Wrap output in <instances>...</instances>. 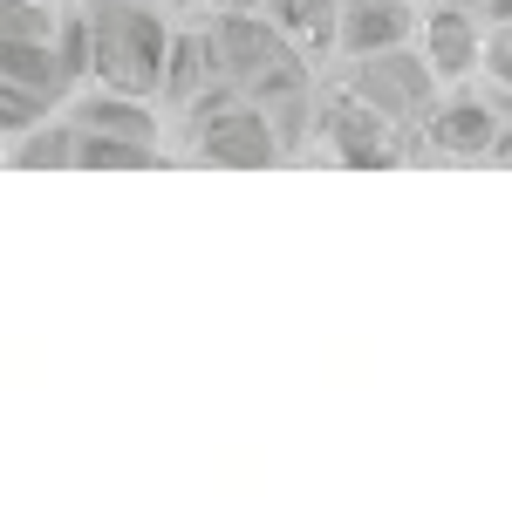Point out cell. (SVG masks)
Returning a JSON list of instances; mask_svg holds the SVG:
<instances>
[{
  "mask_svg": "<svg viewBox=\"0 0 512 512\" xmlns=\"http://www.w3.org/2000/svg\"><path fill=\"white\" fill-rule=\"evenodd\" d=\"M342 89L362 96L376 117H390L396 130H417L431 117V103L444 96V82H437V69L424 62L417 41H396V48H376V55H349Z\"/></svg>",
  "mask_w": 512,
  "mask_h": 512,
  "instance_id": "3957f363",
  "label": "cell"
},
{
  "mask_svg": "<svg viewBox=\"0 0 512 512\" xmlns=\"http://www.w3.org/2000/svg\"><path fill=\"white\" fill-rule=\"evenodd\" d=\"M410 35H417L410 0H342V14H335V55H376Z\"/></svg>",
  "mask_w": 512,
  "mask_h": 512,
  "instance_id": "5b68a950",
  "label": "cell"
},
{
  "mask_svg": "<svg viewBox=\"0 0 512 512\" xmlns=\"http://www.w3.org/2000/svg\"><path fill=\"white\" fill-rule=\"evenodd\" d=\"M171 151H178V164H226V171H260V164L294 158V144L280 137V117L239 89L198 96L185 110V137Z\"/></svg>",
  "mask_w": 512,
  "mask_h": 512,
  "instance_id": "7a4b0ae2",
  "label": "cell"
},
{
  "mask_svg": "<svg viewBox=\"0 0 512 512\" xmlns=\"http://www.w3.org/2000/svg\"><path fill=\"white\" fill-rule=\"evenodd\" d=\"M7 164H48V171H76V117L69 110H48L28 130L7 137Z\"/></svg>",
  "mask_w": 512,
  "mask_h": 512,
  "instance_id": "8992f818",
  "label": "cell"
},
{
  "mask_svg": "<svg viewBox=\"0 0 512 512\" xmlns=\"http://www.w3.org/2000/svg\"><path fill=\"white\" fill-rule=\"evenodd\" d=\"M410 41L424 48V62L437 69L444 89L451 82H478L485 76V48H492V14L478 0H431L417 14V35Z\"/></svg>",
  "mask_w": 512,
  "mask_h": 512,
  "instance_id": "277c9868",
  "label": "cell"
},
{
  "mask_svg": "<svg viewBox=\"0 0 512 512\" xmlns=\"http://www.w3.org/2000/svg\"><path fill=\"white\" fill-rule=\"evenodd\" d=\"M82 14V62L96 89H123V96H164V69H171V0H76Z\"/></svg>",
  "mask_w": 512,
  "mask_h": 512,
  "instance_id": "6da1fadb",
  "label": "cell"
}]
</instances>
